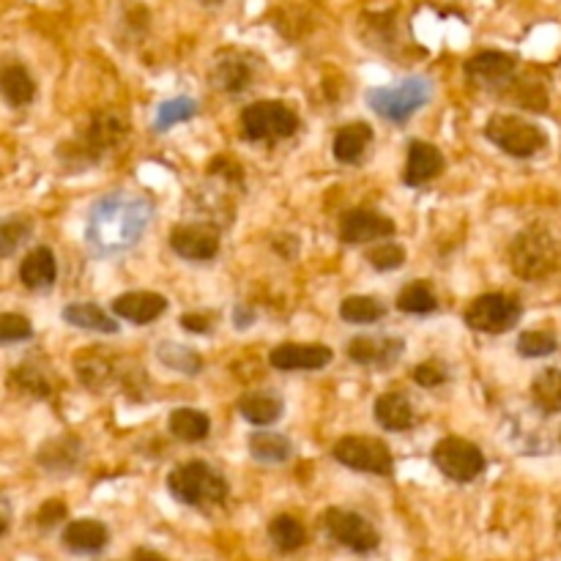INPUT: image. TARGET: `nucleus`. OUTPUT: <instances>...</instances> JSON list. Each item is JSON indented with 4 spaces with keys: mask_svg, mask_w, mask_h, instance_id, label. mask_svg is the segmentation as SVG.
<instances>
[{
    "mask_svg": "<svg viewBox=\"0 0 561 561\" xmlns=\"http://www.w3.org/2000/svg\"><path fill=\"white\" fill-rule=\"evenodd\" d=\"M153 219V203L135 192H113L93 203L85 225V241L99 255L131 250Z\"/></svg>",
    "mask_w": 561,
    "mask_h": 561,
    "instance_id": "f257e3e1",
    "label": "nucleus"
},
{
    "mask_svg": "<svg viewBox=\"0 0 561 561\" xmlns=\"http://www.w3.org/2000/svg\"><path fill=\"white\" fill-rule=\"evenodd\" d=\"M168 491L175 502L186 504V507L208 510L219 507L228 499L230 488L219 471H214L203 460H192V463H184L170 471Z\"/></svg>",
    "mask_w": 561,
    "mask_h": 561,
    "instance_id": "f03ea898",
    "label": "nucleus"
},
{
    "mask_svg": "<svg viewBox=\"0 0 561 561\" xmlns=\"http://www.w3.org/2000/svg\"><path fill=\"white\" fill-rule=\"evenodd\" d=\"M561 247L557 236L542 225L520 230L510 244V266L520 279H542L559 268Z\"/></svg>",
    "mask_w": 561,
    "mask_h": 561,
    "instance_id": "7ed1b4c3",
    "label": "nucleus"
},
{
    "mask_svg": "<svg viewBox=\"0 0 561 561\" xmlns=\"http://www.w3.org/2000/svg\"><path fill=\"white\" fill-rule=\"evenodd\" d=\"M433 96V85L425 77H405V80L394 82L387 88H370L367 91V104L373 113L381 115L383 121L392 124H405L414 113H420Z\"/></svg>",
    "mask_w": 561,
    "mask_h": 561,
    "instance_id": "20e7f679",
    "label": "nucleus"
},
{
    "mask_svg": "<svg viewBox=\"0 0 561 561\" xmlns=\"http://www.w3.org/2000/svg\"><path fill=\"white\" fill-rule=\"evenodd\" d=\"M299 129V115L285 102H252L241 113V131L252 142H279L294 137Z\"/></svg>",
    "mask_w": 561,
    "mask_h": 561,
    "instance_id": "39448f33",
    "label": "nucleus"
},
{
    "mask_svg": "<svg viewBox=\"0 0 561 561\" xmlns=\"http://www.w3.org/2000/svg\"><path fill=\"white\" fill-rule=\"evenodd\" d=\"M485 137L515 159H529L548 146L546 131L520 115H493L485 124Z\"/></svg>",
    "mask_w": 561,
    "mask_h": 561,
    "instance_id": "423d86ee",
    "label": "nucleus"
},
{
    "mask_svg": "<svg viewBox=\"0 0 561 561\" xmlns=\"http://www.w3.org/2000/svg\"><path fill=\"white\" fill-rule=\"evenodd\" d=\"M332 455L340 466L351 471H362V474L389 477L394 471V458L381 438L345 436L334 444Z\"/></svg>",
    "mask_w": 561,
    "mask_h": 561,
    "instance_id": "0eeeda50",
    "label": "nucleus"
},
{
    "mask_svg": "<svg viewBox=\"0 0 561 561\" xmlns=\"http://www.w3.org/2000/svg\"><path fill=\"white\" fill-rule=\"evenodd\" d=\"M433 463L442 471L447 480L460 482H474L485 471V455L477 444L466 442L460 436H447L433 447Z\"/></svg>",
    "mask_w": 561,
    "mask_h": 561,
    "instance_id": "6e6552de",
    "label": "nucleus"
},
{
    "mask_svg": "<svg viewBox=\"0 0 561 561\" xmlns=\"http://www.w3.org/2000/svg\"><path fill=\"white\" fill-rule=\"evenodd\" d=\"M323 529L332 537L334 542H340L343 548L354 553H373L381 546V535H378L376 526L365 518V515L354 513V510H340L332 507L323 513Z\"/></svg>",
    "mask_w": 561,
    "mask_h": 561,
    "instance_id": "1a4fd4ad",
    "label": "nucleus"
},
{
    "mask_svg": "<svg viewBox=\"0 0 561 561\" xmlns=\"http://www.w3.org/2000/svg\"><path fill=\"white\" fill-rule=\"evenodd\" d=\"M466 327L482 334H504L520 321V305L510 294H482L466 310Z\"/></svg>",
    "mask_w": 561,
    "mask_h": 561,
    "instance_id": "9d476101",
    "label": "nucleus"
},
{
    "mask_svg": "<svg viewBox=\"0 0 561 561\" xmlns=\"http://www.w3.org/2000/svg\"><path fill=\"white\" fill-rule=\"evenodd\" d=\"M394 233H398V225L373 208H351L340 219V239L345 244H370V241L389 239Z\"/></svg>",
    "mask_w": 561,
    "mask_h": 561,
    "instance_id": "9b49d317",
    "label": "nucleus"
},
{
    "mask_svg": "<svg viewBox=\"0 0 561 561\" xmlns=\"http://www.w3.org/2000/svg\"><path fill=\"white\" fill-rule=\"evenodd\" d=\"M170 247L184 261H211L219 252V228L208 222L179 225L170 233Z\"/></svg>",
    "mask_w": 561,
    "mask_h": 561,
    "instance_id": "f8f14e48",
    "label": "nucleus"
},
{
    "mask_svg": "<svg viewBox=\"0 0 561 561\" xmlns=\"http://www.w3.org/2000/svg\"><path fill=\"white\" fill-rule=\"evenodd\" d=\"M405 343L400 337H383V334H359L348 343L345 354L351 362L365 367H378V370H387L394 362L403 356Z\"/></svg>",
    "mask_w": 561,
    "mask_h": 561,
    "instance_id": "ddd939ff",
    "label": "nucleus"
},
{
    "mask_svg": "<svg viewBox=\"0 0 561 561\" xmlns=\"http://www.w3.org/2000/svg\"><path fill=\"white\" fill-rule=\"evenodd\" d=\"M332 359V348L321 343H283L268 354V365L283 373L321 370Z\"/></svg>",
    "mask_w": 561,
    "mask_h": 561,
    "instance_id": "4468645a",
    "label": "nucleus"
},
{
    "mask_svg": "<svg viewBox=\"0 0 561 561\" xmlns=\"http://www.w3.org/2000/svg\"><path fill=\"white\" fill-rule=\"evenodd\" d=\"M515 58L502 49H482L466 60V77L480 88H499L513 80Z\"/></svg>",
    "mask_w": 561,
    "mask_h": 561,
    "instance_id": "2eb2a0df",
    "label": "nucleus"
},
{
    "mask_svg": "<svg viewBox=\"0 0 561 561\" xmlns=\"http://www.w3.org/2000/svg\"><path fill=\"white\" fill-rule=\"evenodd\" d=\"M164 310H168V299L162 294H153V290H129V294H121L113 299L115 316L137 323V327L157 321Z\"/></svg>",
    "mask_w": 561,
    "mask_h": 561,
    "instance_id": "dca6fc26",
    "label": "nucleus"
},
{
    "mask_svg": "<svg viewBox=\"0 0 561 561\" xmlns=\"http://www.w3.org/2000/svg\"><path fill=\"white\" fill-rule=\"evenodd\" d=\"M444 173V153L438 151L433 142L427 140H411L409 146V162H405L403 181L405 186H425L431 184L436 175Z\"/></svg>",
    "mask_w": 561,
    "mask_h": 561,
    "instance_id": "f3484780",
    "label": "nucleus"
},
{
    "mask_svg": "<svg viewBox=\"0 0 561 561\" xmlns=\"http://www.w3.org/2000/svg\"><path fill=\"white\" fill-rule=\"evenodd\" d=\"M110 540L107 526L99 524L93 518H80L71 520L64 529V546L71 553H80V557H93V553H102L104 546Z\"/></svg>",
    "mask_w": 561,
    "mask_h": 561,
    "instance_id": "a211bd4d",
    "label": "nucleus"
},
{
    "mask_svg": "<svg viewBox=\"0 0 561 561\" xmlns=\"http://www.w3.org/2000/svg\"><path fill=\"white\" fill-rule=\"evenodd\" d=\"M58 279V263L49 247H36L20 263V283L27 290H49Z\"/></svg>",
    "mask_w": 561,
    "mask_h": 561,
    "instance_id": "6ab92c4d",
    "label": "nucleus"
},
{
    "mask_svg": "<svg viewBox=\"0 0 561 561\" xmlns=\"http://www.w3.org/2000/svg\"><path fill=\"white\" fill-rule=\"evenodd\" d=\"M376 420L383 431L405 433L414 427L416 414L403 392H387L376 400Z\"/></svg>",
    "mask_w": 561,
    "mask_h": 561,
    "instance_id": "aec40b11",
    "label": "nucleus"
},
{
    "mask_svg": "<svg viewBox=\"0 0 561 561\" xmlns=\"http://www.w3.org/2000/svg\"><path fill=\"white\" fill-rule=\"evenodd\" d=\"M373 142V126L365 124V121H356V124L343 126V129L334 135V159L343 164H356L362 162L365 151Z\"/></svg>",
    "mask_w": 561,
    "mask_h": 561,
    "instance_id": "412c9836",
    "label": "nucleus"
},
{
    "mask_svg": "<svg viewBox=\"0 0 561 561\" xmlns=\"http://www.w3.org/2000/svg\"><path fill=\"white\" fill-rule=\"evenodd\" d=\"M69 327L75 329H88V332H99V334H118V321H115L110 312H104L102 307L93 305V301H75V305L64 307L60 312Z\"/></svg>",
    "mask_w": 561,
    "mask_h": 561,
    "instance_id": "4be33fe9",
    "label": "nucleus"
},
{
    "mask_svg": "<svg viewBox=\"0 0 561 561\" xmlns=\"http://www.w3.org/2000/svg\"><path fill=\"white\" fill-rule=\"evenodd\" d=\"M285 403L272 392H247L244 398L239 400V414L244 416L250 425L268 427L283 416Z\"/></svg>",
    "mask_w": 561,
    "mask_h": 561,
    "instance_id": "5701e85b",
    "label": "nucleus"
},
{
    "mask_svg": "<svg viewBox=\"0 0 561 561\" xmlns=\"http://www.w3.org/2000/svg\"><path fill=\"white\" fill-rule=\"evenodd\" d=\"M0 91L11 107H25L36 99V82L22 64H9L0 75Z\"/></svg>",
    "mask_w": 561,
    "mask_h": 561,
    "instance_id": "b1692460",
    "label": "nucleus"
},
{
    "mask_svg": "<svg viewBox=\"0 0 561 561\" xmlns=\"http://www.w3.org/2000/svg\"><path fill=\"white\" fill-rule=\"evenodd\" d=\"M170 433L184 444L206 442L211 433V420L197 409H175L168 420Z\"/></svg>",
    "mask_w": 561,
    "mask_h": 561,
    "instance_id": "393cba45",
    "label": "nucleus"
},
{
    "mask_svg": "<svg viewBox=\"0 0 561 561\" xmlns=\"http://www.w3.org/2000/svg\"><path fill=\"white\" fill-rule=\"evenodd\" d=\"M252 80V69L244 58L239 55H225V58L217 60L211 71V82L214 88L219 91H228V93H239L250 85Z\"/></svg>",
    "mask_w": 561,
    "mask_h": 561,
    "instance_id": "a878e982",
    "label": "nucleus"
},
{
    "mask_svg": "<svg viewBox=\"0 0 561 561\" xmlns=\"http://www.w3.org/2000/svg\"><path fill=\"white\" fill-rule=\"evenodd\" d=\"M531 403L542 411V414H561V370L559 367H548V370L537 373L531 381Z\"/></svg>",
    "mask_w": 561,
    "mask_h": 561,
    "instance_id": "bb28decb",
    "label": "nucleus"
},
{
    "mask_svg": "<svg viewBox=\"0 0 561 561\" xmlns=\"http://www.w3.org/2000/svg\"><path fill=\"white\" fill-rule=\"evenodd\" d=\"M250 453L252 458L261 460V463H285L294 455V444L288 442V436L272 431H257L250 438Z\"/></svg>",
    "mask_w": 561,
    "mask_h": 561,
    "instance_id": "cd10ccee",
    "label": "nucleus"
},
{
    "mask_svg": "<svg viewBox=\"0 0 561 561\" xmlns=\"http://www.w3.org/2000/svg\"><path fill=\"white\" fill-rule=\"evenodd\" d=\"M398 310L405 312V316H431V312H436L438 299L433 294L431 283L416 279V283L405 285L398 296Z\"/></svg>",
    "mask_w": 561,
    "mask_h": 561,
    "instance_id": "c85d7f7f",
    "label": "nucleus"
},
{
    "mask_svg": "<svg viewBox=\"0 0 561 561\" xmlns=\"http://www.w3.org/2000/svg\"><path fill=\"white\" fill-rule=\"evenodd\" d=\"M157 356L164 367H170V370L175 373H184V376H197V373H203V356L197 354V351H192L190 345L168 343V340H164L157 348Z\"/></svg>",
    "mask_w": 561,
    "mask_h": 561,
    "instance_id": "c756f323",
    "label": "nucleus"
},
{
    "mask_svg": "<svg viewBox=\"0 0 561 561\" xmlns=\"http://www.w3.org/2000/svg\"><path fill=\"white\" fill-rule=\"evenodd\" d=\"M268 537L277 546L279 553H296L307 542V531L294 515H277V518L268 524Z\"/></svg>",
    "mask_w": 561,
    "mask_h": 561,
    "instance_id": "7c9ffc66",
    "label": "nucleus"
},
{
    "mask_svg": "<svg viewBox=\"0 0 561 561\" xmlns=\"http://www.w3.org/2000/svg\"><path fill=\"white\" fill-rule=\"evenodd\" d=\"M126 126L124 121L118 118L115 113H99L96 118H93L91 129L85 131V142H91V148L96 153H102L104 148H113L115 142L124 137Z\"/></svg>",
    "mask_w": 561,
    "mask_h": 561,
    "instance_id": "2f4dec72",
    "label": "nucleus"
},
{
    "mask_svg": "<svg viewBox=\"0 0 561 561\" xmlns=\"http://www.w3.org/2000/svg\"><path fill=\"white\" fill-rule=\"evenodd\" d=\"M387 316V305L376 296H348L340 305V318L345 323H376Z\"/></svg>",
    "mask_w": 561,
    "mask_h": 561,
    "instance_id": "473e14b6",
    "label": "nucleus"
},
{
    "mask_svg": "<svg viewBox=\"0 0 561 561\" xmlns=\"http://www.w3.org/2000/svg\"><path fill=\"white\" fill-rule=\"evenodd\" d=\"M197 115V102L190 96H175L168 99L157 107V121H153V129L164 131L175 124H184V121H192Z\"/></svg>",
    "mask_w": 561,
    "mask_h": 561,
    "instance_id": "72a5a7b5",
    "label": "nucleus"
},
{
    "mask_svg": "<svg viewBox=\"0 0 561 561\" xmlns=\"http://www.w3.org/2000/svg\"><path fill=\"white\" fill-rule=\"evenodd\" d=\"M77 453H80V444L71 442V438H60V442H49L38 453V463L49 471H69L75 469Z\"/></svg>",
    "mask_w": 561,
    "mask_h": 561,
    "instance_id": "f704fd0d",
    "label": "nucleus"
},
{
    "mask_svg": "<svg viewBox=\"0 0 561 561\" xmlns=\"http://www.w3.org/2000/svg\"><path fill=\"white\" fill-rule=\"evenodd\" d=\"M559 340L553 332H546V329H537V332H524L518 337V354L526 356V359H542V356L557 354Z\"/></svg>",
    "mask_w": 561,
    "mask_h": 561,
    "instance_id": "c9c22d12",
    "label": "nucleus"
},
{
    "mask_svg": "<svg viewBox=\"0 0 561 561\" xmlns=\"http://www.w3.org/2000/svg\"><path fill=\"white\" fill-rule=\"evenodd\" d=\"M365 261L376 272H398V268L405 266V250L400 244H394V241H381V244L367 250Z\"/></svg>",
    "mask_w": 561,
    "mask_h": 561,
    "instance_id": "e433bc0d",
    "label": "nucleus"
},
{
    "mask_svg": "<svg viewBox=\"0 0 561 561\" xmlns=\"http://www.w3.org/2000/svg\"><path fill=\"white\" fill-rule=\"evenodd\" d=\"M27 233H31V222H27V219H5L3 228H0V255H14V250L27 239Z\"/></svg>",
    "mask_w": 561,
    "mask_h": 561,
    "instance_id": "4c0bfd02",
    "label": "nucleus"
},
{
    "mask_svg": "<svg viewBox=\"0 0 561 561\" xmlns=\"http://www.w3.org/2000/svg\"><path fill=\"white\" fill-rule=\"evenodd\" d=\"M33 337V327L25 316L16 312H3L0 316V343H22V340Z\"/></svg>",
    "mask_w": 561,
    "mask_h": 561,
    "instance_id": "58836bf2",
    "label": "nucleus"
},
{
    "mask_svg": "<svg viewBox=\"0 0 561 561\" xmlns=\"http://www.w3.org/2000/svg\"><path fill=\"white\" fill-rule=\"evenodd\" d=\"M411 378H414L420 387L436 389V387H442V383H447L449 373H447V367L442 365V362L431 359V362H422V365H416L414 370H411Z\"/></svg>",
    "mask_w": 561,
    "mask_h": 561,
    "instance_id": "ea45409f",
    "label": "nucleus"
},
{
    "mask_svg": "<svg viewBox=\"0 0 561 561\" xmlns=\"http://www.w3.org/2000/svg\"><path fill=\"white\" fill-rule=\"evenodd\" d=\"M64 518H66V504L58 502V499H49V502H44V507L38 510L36 524L38 529H53V526L60 524Z\"/></svg>",
    "mask_w": 561,
    "mask_h": 561,
    "instance_id": "a19ab883",
    "label": "nucleus"
},
{
    "mask_svg": "<svg viewBox=\"0 0 561 561\" xmlns=\"http://www.w3.org/2000/svg\"><path fill=\"white\" fill-rule=\"evenodd\" d=\"M181 327L192 334L211 332V321H208V316H197V312H186V316H181Z\"/></svg>",
    "mask_w": 561,
    "mask_h": 561,
    "instance_id": "79ce46f5",
    "label": "nucleus"
},
{
    "mask_svg": "<svg viewBox=\"0 0 561 561\" xmlns=\"http://www.w3.org/2000/svg\"><path fill=\"white\" fill-rule=\"evenodd\" d=\"M233 323H236V329H250L252 323H255V310H252L250 305H236Z\"/></svg>",
    "mask_w": 561,
    "mask_h": 561,
    "instance_id": "37998d69",
    "label": "nucleus"
},
{
    "mask_svg": "<svg viewBox=\"0 0 561 561\" xmlns=\"http://www.w3.org/2000/svg\"><path fill=\"white\" fill-rule=\"evenodd\" d=\"M131 561H168V559L157 551H148V548H137V551L131 553Z\"/></svg>",
    "mask_w": 561,
    "mask_h": 561,
    "instance_id": "c03bdc74",
    "label": "nucleus"
},
{
    "mask_svg": "<svg viewBox=\"0 0 561 561\" xmlns=\"http://www.w3.org/2000/svg\"><path fill=\"white\" fill-rule=\"evenodd\" d=\"M559 535H561V518H559Z\"/></svg>",
    "mask_w": 561,
    "mask_h": 561,
    "instance_id": "a18cd8bd",
    "label": "nucleus"
}]
</instances>
